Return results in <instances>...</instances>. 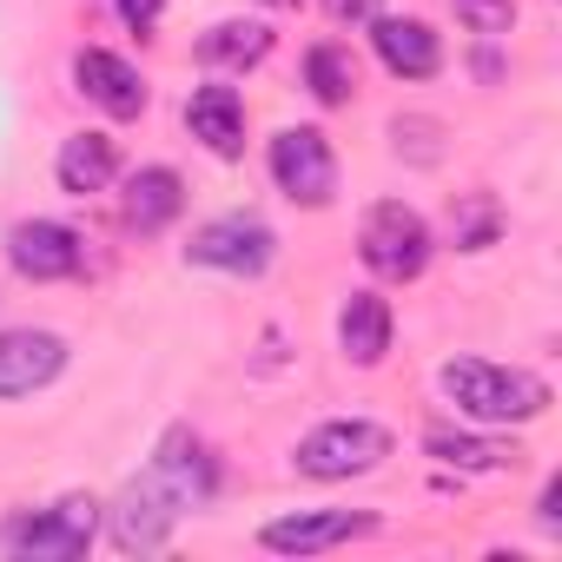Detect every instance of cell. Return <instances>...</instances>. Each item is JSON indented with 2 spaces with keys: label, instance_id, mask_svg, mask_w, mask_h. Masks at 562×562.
<instances>
[{
  "label": "cell",
  "instance_id": "6da1fadb",
  "mask_svg": "<svg viewBox=\"0 0 562 562\" xmlns=\"http://www.w3.org/2000/svg\"><path fill=\"white\" fill-rule=\"evenodd\" d=\"M443 391L476 424H529V417L549 411V384L542 378L509 371V364H483V358H450L443 364Z\"/></svg>",
  "mask_w": 562,
  "mask_h": 562
},
{
  "label": "cell",
  "instance_id": "7a4b0ae2",
  "mask_svg": "<svg viewBox=\"0 0 562 562\" xmlns=\"http://www.w3.org/2000/svg\"><path fill=\"white\" fill-rule=\"evenodd\" d=\"M100 536V503L93 496H60L54 509H27L0 522V549L27 562H80Z\"/></svg>",
  "mask_w": 562,
  "mask_h": 562
},
{
  "label": "cell",
  "instance_id": "3957f363",
  "mask_svg": "<svg viewBox=\"0 0 562 562\" xmlns=\"http://www.w3.org/2000/svg\"><path fill=\"white\" fill-rule=\"evenodd\" d=\"M391 457V430L364 424V417H338V424H318L305 443H299V470L318 476V483H338V476H364Z\"/></svg>",
  "mask_w": 562,
  "mask_h": 562
},
{
  "label": "cell",
  "instance_id": "277c9868",
  "mask_svg": "<svg viewBox=\"0 0 562 562\" xmlns=\"http://www.w3.org/2000/svg\"><path fill=\"white\" fill-rule=\"evenodd\" d=\"M364 265L378 278H397V285H404V278H417L430 265V225L404 199H378L364 212Z\"/></svg>",
  "mask_w": 562,
  "mask_h": 562
},
{
  "label": "cell",
  "instance_id": "5b68a950",
  "mask_svg": "<svg viewBox=\"0 0 562 562\" xmlns=\"http://www.w3.org/2000/svg\"><path fill=\"white\" fill-rule=\"evenodd\" d=\"M271 179H278V192L299 199V205H331V192H338V159H331L325 133H318V126L278 133V139H271Z\"/></svg>",
  "mask_w": 562,
  "mask_h": 562
},
{
  "label": "cell",
  "instance_id": "8992f818",
  "mask_svg": "<svg viewBox=\"0 0 562 562\" xmlns=\"http://www.w3.org/2000/svg\"><path fill=\"white\" fill-rule=\"evenodd\" d=\"M271 225L265 218H245V212H225V218H205L186 245L192 265H212V271H238V278H258L271 265Z\"/></svg>",
  "mask_w": 562,
  "mask_h": 562
},
{
  "label": "cell",
  "instance_id": "52a82bcc",
  "mask_svg": "<svg viewBox=\"0 0 562 562\" xmlns=\"http://www.w3.org/2000/svg\"><path fill=\"white\" fill-rule=\"evenodd\" d=\"M179 516H186L179 496L146 470L139 483H126V496H120V509H113V542L133 549V555H153V549H166V536H172Z\"/></svg>",
  "mask_w": 562,
  "mask_h": 562
},
{
  "label": "cell",
  "instance_id": "ba28073f",
  "mask_svg": "<svg viewBox=\"0 0 562 562\" xmlns=\"http://www.w3.org/2000/svg\"><path fill=\"white\" fill-rule=\"evenodd\" d=\"M8 258L21 278H34V285H47V278H74L80 271V232L60 225V218H21L8 232Z\"/></svg>",
  "mask_w": 562,
  "mask_h": 562
},
{
  "label": "cell",
  "instance_id": "9c48e42d",
  "mask_svg": "<svg viewBox=\"0 0 562 562\" xmlns=\"http://www.w3.org/2000/svg\"><path fill=\"white\" fill-rule=\"evenodd\" d=\"M153 476L179 496V509H199L212 490H218V470H212V450L186 430V424H172L166 437H159V457H153Z\"/></svg>",
  "mask_w": 562,
  "mask_h": 562
},
{
  "label": "cell",
  "instance_id": "30bf717a",
  "mask_svg": "<svg viewBox=\"0 0 562 562\" xmlns=\"http://www.w3.org/2000/svg\"><path fill=\"white\" fill-rule=\"evenodd\" d=\"M67 364V345L54 331H0V397H27L54 384Z\"/></svg>",
  "mask_w": 562,
  "mask_h": 562
},
{
  "label": "cell",
  "instance_id": "8fae6325",
  "mask_svg": "<svg viewBox=\"0 0 562 562\" xmlns=\"http://www.w3.org/2000/svg\"><path fill=\"white\" fill-rule=\"evenodd\" d=\"M371 529V516H358V509H312V516H278V522H265V549H278V555H318V549H338V542H351V536H364Z\"/></svg>",
  "mask_w": 562,
  "mask_h": 562
},
{
  "label": "cell",
  "instance_id": "7c38bea8",
  "mask_svg": "<svg viewBox=\"0 0 562 562\" xmlns=\"http://www.w3.org/2000/svg\"><path fill=\"white\" fill-rule=\"evenodd\" d=\"M74 80H80V93H87L93 106H106L113 120L146 113V80H139L120 54H106V47H87V54L74 60Z\"/></svg>",
  "mask_w": 562,
  "mask_h": 562
},
{
  "label": "cell",
  "instance_id": "4fadbf2b",
  "mask_svg": "<svg viewBox=\"0 0 562 562\" xmlns=\"http://www.w3.org/2000/svg\"><path fill=\"white\" fill-rule=\"evenodd\" d=\"M186 126H192V139H205L218 159H238V153H245V100H238L232 87H199V93L186 100Z\"/></svg>",
  "mask_w": 562,
  "mask_h": 562
},
{
  "label": "cell",
  "instance_id": "5bb4252c",
  "mask_svg": "<svg viewBox=\"0 0 562 562\" xmlns=\"http://www.w3.org/2000/svg\"><path fill=\"white\" fill-rule=\"evenodd\" d=\"M371 41H378V60L391 67V74H404V80H430L437 67H443V47H437V34L424 27V21H371Z\"/></svg>",
  "mask_w": 562,
  "mask_h": 562
},
{
  "label": "cell",
  "instance_id": "9a60e30c",
  "mask_svg": "<svg viewBox=\"0 0 562 562\" xmlns=\"http://www.w3.org/2000/svg\"><path fill=\"white\" fill-rule=\"evenodd\" d=\"M179 205H186V186L172 166H139L126 179V225L133 232H166L179 218Z\"/></svg>",
  "mask_w": 562,
  "mask_h": 562
},
{
  "label": "cell",
  "instance_id": "2e32d148",
  "mask_svg": "<svg viewBox=\"0 0 562 562\" xmlns=\"http://www.w3.org/2000/svg\"><path fill=\"white\" fill-rule=\"evenodd\" d=\"M338 338H345V358L351 364H378L391 351V305L378 292H358L338 318Z\"/></svg>",
  "mask_w": 562,
  "mask_h": 562
},
{
  "label": "cell",
  "instance_id": "e0dca14e",
  "mask_svg": "<svg viewBox=\"0 0 562 562\" xmlns=\"http://www.w3.org/2000/svg\"><path fill=\"white\" fill-rule=\"evenodd\" d=\"M113 172H120V153H113L106 133H74V139L60 146V186H67V192L87 199V192H100Z\"/></svg>",
  "mask_w": 562,
  "mask_h": 562
},
{
  "label": "cell",
  "instance_id": "ac0fdd59",
  "mask_svg": "<svg viewBox=\"0 0 562 562\" xmlns=\"http://www.w3.org/2000/svg\"><path fill=\"white\" fill-rule=\"evenodd\" d=\"M424 450L450 470H516V443H496V437H470V430H424Z\"/></svg>",
  "mask_w": 562,
  "mask_h": 562
},
{
  "label": "cell",
  "instance_id": "d6986e66",
  "mask_svg": "<svg viewBox=\"0 0 562 562\" xmlns=\"http://www.w3.org/2000/svg\"><path fill=\"white\" fill-rule=\"evenodd\" d=\"M265 54H271V27H258V21H218L199 41V60L205 67H258Z\"/></svg>",
  "mask_w": 562,
  "mask_h": 562
},
{
  "label": "cell",
  "instance_id": "ffe728a7",
  "mask_svg": "<svg viewBox=\"0 0 562 562\" xmlns=\"http://www.w3.org/2000/svg\"><path fill=\"white\" fill-rule=\"evenodd\" d=\"M305 87H312L325 106H345V100L358 93V60H351V47H338V41L312 47V54H305Z\"/></svg>",
  "mask_w": 562,
  "mask_h": 562
},
{
  "label": "cell",
  "instance_id": "44dd1931",
  "mask_svg": "<svg viewBox=\"0 0 562 562\" xmlns=\"http://www.w3.org/2000/svg\"><path fill=\"white\" fill-rule=\"evenodd\" d=\"M496 225H503V212H496L490 192H463V205L450 212V238H457V251H483V245H496Z\"/></svg>",
  "mask_w": 562,
  "mask_h": 562
},
{
  "label": "cell",
  "instance_id": "7402d4cb",
  "mask_svg": "<svg viewBox=\"0 0 562 562\" xmlns=\"http://www.w3.org/2000/svg\"><path fill=\"white\" fill-rule=\"evenodd\" d=\"M450 8H457V21H463L470 34H483V41H496V34L516 27V0H450Z\"/></svg>",
  "mask_w": 562,
  "mask_h": 562
},
{
  "label": "cell",
  "instance_id": "603a6c76",
  "mask_svg": "<svg viewBox=\"0 0 562 562\" xmlns=\"http://www.w3.org/2000/svg\"><path fill=\"white\" fill-rule=\"evenodd\" d=\"M159 8H166V0H120V21H126L133 34H153V27H159Z\"/></svg>",
  "mask_w": 562,
  "mask_h": 562
},
{
  "label": "cell",
  "instance_id": "cb8c5ba5",
  "mask_svg": "<svg viewBox=\"0 0 562 562\" xmlns=\"http://www.w3.org/2000/svg\"><path fill=\"white\" fill-rule=\"evenodd\" d=\"M325 14H331V21H364L371 0H325Z\"/></svg>",
  "mask_w": 562,
  "mask_h": 562
},
{
  "label": "cell",
  "instance_id": "d4e9b609",
  "mask_svg": "<svg viewBox=\"0 0 562 562\" xmlns=\"http://www.w3.org/2000/svg\"><path fill=\"white\" fill-rule=\"evenodd\" d=\"M265 8H292V0H265Z\"/></svg>",
  "mask_w": 562,
  "mask_h": 562
}]
</instances>
